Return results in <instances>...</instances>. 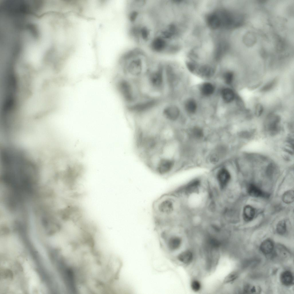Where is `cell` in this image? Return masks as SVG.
Segmentation results:
<instances>
[{
    "label": "cell",
    "instance_id": "obj_1",
    "mask_svg": "<svg viewBox=\"0 0 294 294\" xmlns=\"http://www.w3.org/2000/svg\"><path fill=\"white\" fill-rule=\"evenodd\" d=\"M153 57L140 48L127 51L119 60L121 75L138 82L144 75Z\"/></svg>",
    "mask_w": 294,
    "mask_h": 294
},
{
    "label": "cell",
    "instance_id": "obj_2",
    "mask_svg": "<svg viewBox=\"0 0 294 294\" xmlns=\"http://www.w3.org/2000/svg\"><path fill=\"white\" fill-rule=\"evenodd\" d=\"M138 83L144 96L167 98L164 60L153 57L144 75Z\"/></svg>",
    "mask_w": 294,
    "mask_h": 294
},
{
    "label": "cell",
    "instance_id": "obj_3",
    "mask_svg": "<svg viewBox=\"0 0 294 294\" xmlns=\"http://www.w3.org/2000/svg\"><path fill=\"white\" fill-rule=\"evenodd\" d=\"M167 98L178 101L186 93L188 76L183 66L174 60H164Z\"/></svg>",
    "mask_w": 294,
    "mask_h": 294
},
{
    "label": "cell",
    "instance_id": "obj_4",
    "mask_svg": "<svg viewBox=\"0 0 294 294\" xmlns=\"http://www.w3.org/2000/svg\"><path fill=\"white\" fill-rule=\"evenodd\" d=\"M116 86L126 108L136 104L144 97L138 82L121 75L117 80Z\"/></svg>",
    "mask_w": 294,
    "mask_h": 294
},
{
    "label": "cell",
    "instance_id": "obj_5",
    "mask_svg": "<svg viewBox=\"0 0 294 294\" xmlns=\"http://www.w3.org/2000/svg\"><path fill=\"white\" fill-rule=\"evenodd\" d=\"M175 162L173 160L160 158L152 171L158 175L167 178L171 174Z\"/></svg>",
    "mask_w": 294,
    "mask_h": 294
},
{
    "label": "cell",
    "instance_id": "obj_6",
    "mask_svg": "<svg viewBox=\"0 0 294 294\" xmlns=\"http://www.w3.org/2000/svg\"><path fill=\"white\" fill-rule=\"evenodd\" d=\"M216 84L212 80L205 81L197 86L196 93L204 98H214L216 96L218 89Z\"/></svg>",
    "mask_w": 294,
    "mask_h": 294
},
{
    "label": "cell",
    "instance_id": "obj_7",
    "mask_svg": "<svg viewBox=\"0 0 294 294\" xmlns=\"http://www.w3.org/2000/svg\"><path fill=\"white\" fill-rule=\"evenodd\" d=\"M231 178L230 173L226 168L222 167L218 171L216 176V184L220 191L223 192L226 189Z\"/></svg>",
    "mask_w": 294,
    "mask_h": 294
},
{
    "label": "cell",
    "instance_id": "obj_8",
    "mask_svg": "<svg viewBox=\"0 0 294 294\" xmlns=\"http://www.w3.org/2000/svg\"><path fill=\"white\" fill-rule=\"evenodd\" d=\"M218 95L220 102L225 104L231 103L235 99L236 96V95L232 89L222 85L218 88Z\"/></svg>",
    "mask_w": 294,
    "mask_h": 294
},
{
    "label": "cell",
    "instance_id": "obj_9",
    "mask_svg": "<svg viewBox=\"0 0 294 294\" xmlns=\"http://www.w3.org/2000/svg\"><path fill=\"white\" fill-rule=\"evenodd\" d=\"M274 247V244L273 241L270 239H267L261 243L260 249L264 254L268 255L273 252Z\"/></svg>",
    "mask_w": 294,
    "mask_h": 294
},
{
    "label": "cell",
    "instance_id": "obj_10",
    "mask_svg": "<svg viewBox=\"0 0 294 294\" xmlns=\"http://www.w3.org/2000/svg\"><path fill=\"white\" fill-rule=\"evenodd\" d=\"M280 280L283 285L286 286H290L293 283V275L290 271H285L281 274Z\"/></svg>",
    "mask_w": 294,
    "mask_h": 294
},
{
    "label": "cell",
    "instance_id": "obj_11",
    "mask_svg": "<svg viewBox=\"0 0 294 294\" xmlns=\"http://www.w3.org/2000/svg\"><path fill=\"white\" fill-rule=\"evenodd\" d=\"M255 209L250 205H247L244 208L243 210V218L244 220L246 222L252 220L254 218L255 214Z\"/></svg>",
    "mask_w": 294,
    "mask_h": 294
},
{
    "label": "cell",
    "instance_id": "obj_12",
    "mask_svg": "<svg viewBox=\"0 0 294 294\" xmlns=\"http://www.w3.org/2000/svg\"><path fill=\"white\" fill-rule=\"evenodd\" d=\"M178 259L184 264H188L191 262L193 258L192 252L189 250L184 251L180 254L177 257Z\"/></svg>",
    "mask_w": 294,
    "mask_h": 294
},
{
    "label": "cell",
    "instance_id": "obj_13",
    "mask_svg": "<svg viewBox=\"0 0 294 294\" xmlns=\"http://www.w3.org/2000/svg\"><path fill=\"white\" fill-rule=\"evenodd\" d=\"M247 190L249 194L253 197H258L262 196L264 195L262 191L253 184H251L248 186Z\"/></svg>",
    "mask_w": 294,
    "mask_h": 294
},
{
    "label": "cell",
    "instance_id": "obj_14",
    "mask_svg": "<svg viewBox=\"0 0 294 294\" xmlns=\"http://www.w3.org/2000/svg\"><path fill=\"white\" fill-rule=\"evenodd\" d=\"M181 243V239L178 237L173 236L169 240L168 246L171 250H174L178 248Z\"/></svg>",
    "mask_w": 294,
    "mask_h": 294
},
{
    "label": "cell",
    "instance_id": "obj_15",
    "mask_svg": "<svg viewBox=\"0 0 294 294\" xmlns=\"http://www.w3.org/2000/svg\"><path fill=\"white\" fill-rule=\"evenodd\" d=\"M190 135L193 138L199 139L202 138L204 135L203 129L198 126L194 127L190 130Z\"/></svg>",
    "mask_w": 294,
    "mask_h": 294
},
{
    "label": "cell",
    "instance_id": "obj_16",
    "mask_svg": "<svg viewBox=\"0 0 294 294\" xmlns=\"http://www.w3.org/2000/svg\"><path fill=\"white\" fill-rule=\"evenodd\" d=\"M260 291V289L259 287L249 284L245 285L243 288V291L246 293H258Z\"/></svg>",
    "mask_w": 294,
    "mask_h": 294
},
{
    "label": "cell",
    "instance_id": "obj_17",
    "mask_svg": "<svg viewBox=\"0 0 294 294\" xmlns=\"http://www.w3.org/2000/svg\"><path fill=\"white\" fill-rule=\"evenodd\" d=\"M282 199L283 201L286 203H292L294 200L293 191L290 190L285 192L283 196Z\"/></svg>",
    "mask_w": 294,
    "mask_h": 294
},
{
    "label": "cell",
    "instance_id": "obj_18",
    "mask_svg": "<svg viewBox=\"0 0 294 294\" xmlns=\"http://www.w3.org/2000/svg\"><path fill=\"white\" fill-rule=\"evenodd\" d=\"M287 230L286 225L285 221L282 220L279 221L277 224L276 230L277 233L280 235L284 234Z\"/></svg>",
    "mask_w": 294,
    "mask_h": 294
},
{
    "label": "cell",
    "instance_id": "obj_19",
    "mask_svg": "<svg viewBox=\"0 0 294 294\" xmlns=\"http://www.w3.org/2000/svg\"><path fill=\"white\" fill-rule=\"evenodd\" d=\"M238 273L236 272H232L229 274L224 278L223 283H227L235 280L238 277Z\"/></svg>",
    "mask_w": 294,
    "mask_h": 294
},
{
    "label": "cell",
    "instance_id": "obj_20",
    "mask_svg": "<svg viewBox=\"0 0 294 294\" xmlns=\"http://www.w3.org/2000/svg\"><path fill=\"white\" fill-rule=\"evenodd\" d=\"M277 254L278 256L282 257H286L288 256L287 255L289 254V252L287 249L283 246L281 245H278L277 247L276 248Z\"/></svg>",
    "mask_w": 294,
    "mask_h": 294
},
{
    "label": "cell",
    "instance_id": "obj_21",
    "mask_svg": "<svg viewBox=\"0 0 294 294\" xmlns=\"http://www.w3.org/2000/svg\"><path fill=\"white\" fill-rule=\"evenodd\" d=\"M275 83V80H274L271 81L264 86L261 88V90L262 91H266L269 90L273 87Z\"/></svg>",
    "mask_w": 294,
    "mask_h": 294
},
{
    "label": "cell",
    "instance_id": "obj_22",
    "mask_svg": "<svg viewBox=\"0 0 294 294\" xmlns=\"http://www.w3.org/2000/svg\"><path fill=\"white\" fill-rule=\"evenodd\" d=\"M191 287L194 291H198L200 289V283L197 280L193 281L191 283Z\"/></svg>",
    "mask_w": 294,
    "mask_h": 294
},
{
    "label": "cell",
    "instance_id": "obj_23",
    "mask_svg": "<svg viewBox=\"0 0 294 294\" xmlns=\"http://www.w3.org/2000/svg\"><path fill=\"white\" fill-rule=\"evenodd\" d=\"M263 107L260 104H258L255 107V113L257 116L260 115L263 111Z\"/></svg>",
    "mask_w": 294,
    "mask_h": 294
}]
</instances>
